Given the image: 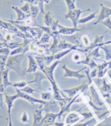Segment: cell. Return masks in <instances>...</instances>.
I'll return each instance as SVG.
<instances>
[{
    "label": "cell",
    "mask_w": 111,
    "mask_h": 126,
    "mask_svg": "<svg viewBox=\"0 0 111 126\" xmlns=\"http://www.w3.org/2000/svg\"><path fill=\"white\" fill-rule=\"evenodd\" d=\"M24 54H21L12 55L8 57L6 67L9 69H11L16 72L20 76H23L26 71L22 70L21 68V62L23 59Z\"/></svg>",
    "instance_id": "obj_1"
},
{
    "label": "cell",
    "mask_w": 111,
    "mask_h": 126,
    "mask_svg": "<svg viewBox=\"0 0 111 126\" xmlns=\"http://www.w3.org/2000/svg\"><path fill=\"white\" fill-rule=\"evenodd\" d=\"M90 11V9H87L84 11H82L80 9H75L73 10H70L68 11L67 14L65 15V19H69L71 20L73 26L75 28H77L78 21L79 20L80 16L82 13Z\"/></svg>",
    "instance_id": "obj_2"
},
{
    "label": "cell",
    "mask_w": 111,
    "mask_h": 126,
    "mask_svg": "<svg viewBox=\"0 0 111 126\" xmlns=\"http://www.w3.org/2000/svg\"><path fill=\"white\" fill-rule=\"evenodd\" d=\"M84 27L82 29H78L73 27H66L62 26L61 25L59 24L58 25V30L57 31L53 32L51 35H55V36H59V35H64V36H70L73 34L75 33L78 32H79L83 29Z\"/></svg>",
    "instance_id": "obj_3"
},
{
    "label": "cell",
    "mask_w": 111,
    "mask_h": 126,
    "mask_svg": "<svg viewBox=\"0 0 111 126\" xmlns=\"http://www.w3.org/2000/svg\"><path fill=\"white\" fill-rule=\"evenodd\" d=\"M78 32L75 33L70 36H64V35H60V38H61L64 41H67L73 45H77L79 47H82V42L81 41L82 34L78 33Z\"/></svg>",
    "instance_id": "obj_4"
},
{
    "label": "cell",
    "mask_w": 111,
    "mask_h": 126,
    "mask_svg": "<svg viewBox=\"0 0 111 126\" xmlns=\"http://www.w3.org/2000/svg\"><path fill=\"white\" fill-rule=\"evenodd\" d=\"M62 69L65 70V74L64 75V77L76 78L79 80L83 79V78H86V77L84 74H81L80 73L82 70L86 69V67H84V68L82 69H81L80 70H77V71H74V70H72L71 69L68 68L66 65H64L62 66Z\"/></svg>",
    "instance_id": "obj_5"
},
{
    "label": "cell",
    "mask_w": 111,
    "mask_h": 126,
    "mask_svg": "<svg viewBox=\"0 0 111 126\" xmlns=\"http://www.w3.org/2000/svg\"><path fill=\"white\" fill-rule=\"evenodd\" d=\"M100 7L101 10L99 14L97 16V20L94 23V25H95L99 23H101L102 21L105 20V19H106L111 16V8L105 6L102 3L100 4Z\"/></svg>",
    "instance_id": "obj_6"
},
{
    "label": "cell",
    "mask_w": 111,
    "mask_h": 126,
    "mask_svg": "<svg viewBox=\"0 0 111 126\" xmlns=\"http://www.w3.org/2000/svg\"><path fill=\"white\" fill-rule=\"evenodd\" d=\"M5 94V98H6V103L7 104V107H8V116H9V126H11V109L13 105V102L17 98H20L19 94L17 92V94L12 95H10L6 94Z\"/></svg>",
    "instance_id": "obj_7"
},
{
    "label": "cell",
    "mask_w": 111,
    "mask_h": 126,
    "mask_svg": "<svg viewBox=\"0 0 111 126\" xmlns=\"http://www.w3.org/2000/svg\"><path fill=\"white\" fill-rule=\"evenodd\" d=\"M62 63V62L60 61L59 60H57L55 61L53 64H52L50 66H45L44 68V73L46 75L49 81L50 80H52L53 81H55L53 76V72L55 68L56 67L57 65L59 63Z\"/></svg>",
    "instance_id": "obj_8"
},
{
    "label": "cell",
    "mask_w": 111,
    "mask_h": 126,
    "mask_svg": "<svg viewBox=\"0 0 111 126\" xmlns=\"http://www.w3.org/2000/svg\"><path fill=\"white\" fill-rule=\"evenodd\" d=\"M16 89L17 92L19 94L20 98H23V99L28 100V101L32 103H41V104H47V102H46V101L36 99V98H34L33 97L30 96L29 95H28L27 94H26V93L22 92V91H20V90L17 89V88H16Z\"/></svg>",
    "instance_id": "obj_9"
},
{
    "label": "cell",
    "mask_w": 111,
    "mask_h": 126,
    "mask_svg": "<svg viewBox=\"0 0 111 126\" xmlns=\"http://www.w3.org/2000/svg\"><path fill=\"white\" fill-rule=\"evenodd\" d=\"M29 59V64L28 67L26 70V73H35L36 71V69L38 68V64L35 59L34 57H33L32 55H28V56Z\"/></svg>",
    "instance_id": "obj_10"
},
{
    "label": "cell",
    "mask_w": 111,
    "mask_h": 126,
    "mask_svg": "<svg viewBox=\"0 0 111 126\" xmlns=\"http://www.w3.org/2000/svg\"><path fill=\"white\" fill-rule=\"evenodd\" d=\"M89 84V83L86 84V81H85L84 83H83L82 85H81L79 86L74 87L72 89L64 90V92L67 93V94H68L69 96L72 98L74 96V95L76 94H77V92H79L80 90H82V91L85 90L88 87V86Z\"/></svg>",
    "instance_id": "obj_11"
},
{
    "label": "cell",
    "mask_w": 111,
    "mask_h": 126,
    "mask_svg": "<svg viewBox=\"0 0 111 126\" xmlns=\"http://www.w3.org/2000/svg\"><path fill=\"white\" fill-rule=\"evenodd\" d=\"M57 116H59V114H47L43 119V126H48L53 125Z\"/></svg>",
    "instance_id": "obj_12"
},
{
    "label": "cell",
    "mask_w": 111,
    "mask_h": 126,
    "mask_svg": "<svg viewBox=\"0 0 111 126\" xmlns=\"http://www.w3.org/2000/svg\"><path fill=\"white\" fill-rule=\"evenodd\" d=\"M35 78L34 80H33L32 81H30L28 82V84H30V83H35L37 86L39 87H41V82L42 80L44 79H48V78L45 75L44 73L41 72H37L35 73Z\"/></svg>",
    "instance_id": "obj_13"
},
{
    "label": "cell",
    "mask_w": 111,
    "mask_h": 126,
    "mask_svg": "<svg viewBox=\"0 0 111 126\" xmlns=\"http://www.w3.org/2000/svg\"><path fill=\"white\" fill-rule=\"evenodd\" d=\"M53 38V43L52 45L50 46L49 49V51L50 53H51L52 55H55L58 51H60V49L58 48V44L59 43V38L60 35L59 36H55V35H52L51 36Z\"/></svg>",
    "instance_id": "obj_14"
},
{
    "label": "cell",
    "mask_w": 111,
    "mask_h": 126,
    "mask_svg": "<svg viewBox=\"0 0 111 126\" xmlns=\"http://www.w3.org/2000/svg\"><path fill=\"white\" fill-rule=\"evenodd\" d=\"M42 110H36L35 109V112H34V123L33 126H38L40 125H43V116L42 115Z\"/></svg>",
    "instance_id": "obj_15"
},
{
    "label": "cell",
    "mask_w": 111,
    "mask_h": 126,
    "mask_svg": "<svg viewBox=\"0 0 111 126\" xmlns=\"http://www.w3.org/2000/svg\"><path fill=\"white\" fill-rule=\"evenodd\" d=\"M77 64H85L89 65L90 68V69H94V68L97 67L98 64L96 63L95 61L93 60L92 58L90 56L89 54H86V56L85 60H83V61H79L77 62Z\"/></svg>",
    "instance_id": "obj_16"
},
{
    "label": "cell",
    "mask_w": 111,
    "mask_h": 126,
    "mask_svg": "<svg viewBox=\"0 0 111 126\" xmlns=\"http://www.w3.org/2000/svg\"><path fill=\"white\" fill-rule=\"evenodd\" d=\"M58 48L60 50L63 49H71L72 50H77L78 47L77 45H73L70 43L66 41L63 40L62 41H59V44H58Z\"/></svg>",
    "instance_id": "obj_17"
},
{
    "label": "cell",
    "mask_w": 111,
    "mask_h": 126,
    "mask_svg": "<svg viewBox=\"0 0 111 126\" xmlns=\"http://www.w3.org/2000/svg\"><path fill=\"white\" fill-rule=\"evenodd\" d=\"M11 8L16 13L17 18L15 20V21H23L25 19H27V17L31 16V15H27L26 14H25L19 7L12 6Z\"/></svg>",
    "instance_id": "obj_18"
},
{
    "label": "cell",
    "mask_w": 111,
    "mask_h": 126,
    "mask_svg": "<svg viewBox=\"0 0 111 126\" xmlns=\"http://www.w3.org/2000/svg\"><path fill=\"white\" fill-rule=\"evenodd\" d=\"M9 69L8 68H5L2 72V80L4 85V89H6L8 86L12 85L11 83L9 81L8 79V73Z\"/></svg>",
    "instance_id": "obj_19"
},
{
    "label": "cell",
    "mask_w": 111,
    "mask_h": 126,
    "mask_svg": "<svg viewBox=\"0 0 111 126\" xmlns=\"http://www.w3.org/2000/svg\"><path fill=\"white\" fill-rule=\"evenodd\" d=\"M108 65V62H104L102 64L98 65L97 68L98 70V76L99 78H102L105 75L108 68H106Z\"/></svg>",
    "instance_id": "obj_20"
},
{
    "label": "cell",
    "mask_w": 111,
    "mask_h": 126,
    "mask_svg": "<svg viewBox=\"0 0 111 126\" xmlns=\"http://www.w3.org/2000/svg\"><path fill=\"white\" fill-rule=\"evenodd\" d=\"M50 82L52 85L53 89L54 92V94L53 95V97L54 99L59 100V101H62V100H64L65 99H63V98L61 97V95L60 94L59 89H58L57 85H56V84H55V81H53L52 80H50Z\"/></svg>",
    "instance_id": "obj_21"
},
{
    "label": "cell",
    "mask_w": 111,
    "mask_h": 126,
    "mask_svg": "<svg viewBox=\"0 0 111 126\" xmlns=\"http://www.w3.org/2000/svg\"><path fill=\"white\" fill-rule=\"evenodd\" d=\"M98 12H95L94 13H93L89 14V16H87L86 17H83L82 19H79V21H78V24H85L87 23L88 22L91 21L92 20L94 19L97 16H96V14H97Z\"/></svg>",
    "instance_id": "obj_22"
},
{
    "label": "cell",
    "mask_w": 111,
    "mask_h": 126,
    "mask_svg": "<svg viewBox=\"0 0 111 126\" xmlns=\"http://www.w3.org/2000/svg\"><path fill=\"white\" fill-rule=\"evenodd\" d=\"M100 49L103 50L106 54V61L111 60V45L105 44L100 47Z\"/></svg>",
    "instance_id": "obj_23"
},
{
    "label": "cell",
    "mask_w": 111,
    "mask_h": 126,
    "mask_svg": "<svg viewBox=\"0 0 111 126\" xmlns=\"http://www.w3.org/2000/svg\"><path fill=\"white\" fill-rule=\"evenodd\" d=\"M53 21L54 20L51 16L50 12H47L46 13H45L44 17V21L45 25H46V26L50 27V25L53 23Z\"/></svg>",
    "instance_id": "obj_24"
},
{
    "label": "cell",
    "mask_w": 111,
    "mask_h": 126,
    "mask_svg": "<svg viewBox=\"0 0 111 126\" xmlns=\"http://www.w3.org/2000/svg\"><path fill=\"white\" fill-rule=\"evenodd\" d=\"M79 120V117L77 114L72 113L67 116L66 118V123H74Z\"/></svg>",
    "instance_id": "obj_25"
},
{
    "label": "cell",
    "mask_w": 111,
    "mask_h": 126,
    "mask_svg": "<svg viewBox=\"0 0 111 126\" xmlns=\"http://www.w3.org/2000/svg\"><path fill=\"white\" fill-rule=\"evenodd\" d=\"M31 16L33 19H36L39 12L40 11L39 7L36 5H31Z\"/></svg>",
    "instance_id": "obj_26"
},
{
    "label": "cell",
    "mask_w": 111,
    "mask_h": 126,
    "mask_svg": "<svg viewBox=\"0 0 111 126\" xmlns=\"http://www.w3.org/2000/svg\"><path fill=\"white\" fill-rule=\"evenodd\" d=\"M51 35L47 33H45L42 37L40 38V41L38 42L39 44H46L49 43V40L50 37H51Z\"/></svg>",
    "instance_id": "obj_27"
},
{
    "label": "cell",
    "mask_w": 111,
    "mask_h": 126,
    "mask_svg": "<svg viewBox=\"0 0 111 126\" xmlns=\"http://www.w3.org/2000/svg\"><path fill=\"white\" fill-rule=\"evenodd\" d=\"M34 58L36 60L40 69H41V70H42L43 73H44V68H45L44 57H40V56H35Z\"/></svg>",
    "instance_id": "obj_28"
},
{
    "label": "cell",
    "mask_w": 111,
    "mask_h": 126,
    "mask_svg": "<svg viewBox=\"0 0 111 126\" xmlns=\"http://www.w3.org/2000/svg\"><path fill=\"white\" fill-rule=\"evenodd\" d=\"M15 26L16 27L17 29L20 30V31L23 33L25 34H26L28 31H29L30 29L31 28L30 26H26V25H19V24H12Z\"/></svg>",
    "instance_id": "obj_29"
},
{
    "label": "cell",
    "mask_w": 111,
    "mask_h": 126,
    "mask_svg": "<svg viewBox=\"0 0 111 126\" xmlns=\"http://www.w3.org/2000/svg\"><path fill=\"white\" fill-rule=\"evenodd\" d=\"M91 91H92V95L93 96V100L94 101V103H95L96 104H99V105H102V102L99 100V97H98V95L97 94V93L96 92L95 90L94 89L93 86H91Z\"/></svg>",
    "instance_id": "obj_30"
},
{
    "label": "cell",
    "mask_w": 111,
    "mask_h": 126,
    "mask_svg": "<svg viewBox=\"0 0 111 126\" xmlns=\"http://www.w3.org/2000/svg\"><path fill=\"white\" fill-rule=\"evenodd\" d=\"M100 49V47H96L94 49H93L92 51H91V52L88 54L93 59H97L98 57H99L101 56V55L100 54L99 50Z\"/></svg>",
    "instance_id": "obj_31"
},
{
    "label": "cell",
    "mask_w": 111,
    "mask_h": 126,
    "mask_svg": "<svg viewBox=\"0 0 111 126\" xmlns=\"http://www.w3.org/2000/svg\"><path fill=\"white\" fill-rule=\"evenodd\" d=\"M72 50H71V49H68L64 51L59 52L56 53V54H55L54 55V60H60V59H61L62 57L65 56L66 55L68 54V53L71 51Z\"/></svg>",
    "instance_id": "obj_32"
},
{
    "label": "cell",
    "mask_w": 111,
    "mask_h": 126,
    "mask_svg": "<svg viewBox=\"0 0 111 126\" xmlns=\"http://www.w3.org/2000/svg\"><path fill=\"white\" fill-rule=\"evenodd\" d=\"M31 5L29 3H26L23 6L20 7L21 11L27 15H31Z\"/></svg>",
    "instance_id": "obj_33"
},
{
    "label": "cell",
    "mask_w": 111,
    "mask_h": 126,
    "mask_svg": "<svg viewBox=\"0 0 111 126\" xmlns=\"http://www.w3.org/2000/svg\"><path fill=\"white\" fill-rule=\"evenodd\" d=\"M24 54V49L23 47H22V45L20 46L17 48L14 49L10 53V55L11 56H12V55H18V54Z\"/></svg>",
    "instance_id": "obj_34"
},
{
    "label": "cell",
    "mask_w": 111,
    "mask_h": 126,
    "mask_svg": "<svg viewBox=\"0 0 111 126\" xmlns=\"http://www.w3.org/2000/svg\"><path fill=\"white\" fill-rule=\"evenodd\" d=\"M65 1L66 2V3L67 4L68 11L76 9L75 2L73 1V0H65Z\"/></svg>",
    "instance_id": "obj_35"
},
{
    "label": "cell",
    "mask_w": 111,
    "mask_h": 126,
    "mask_svg": "<svg viewBox=\"0 0 111 126\" xmlns=\"http://www.w3.org/2000/svg\"><path fill=\"white\" fill-rule=\"evenodd\" d=\"M44 61H45V64L46 66H48L53 60H54V55H51L50 56H47L44 57Z\"/></svg>",
    "instance_id": "obj_36"
},
{
    "label": "cell",
    "mask_w": 111,
    "mask_h": 126,
    "mask_svg": "<svg viewBox=\"0 0 111 126\" xmlns=\"http://www.w3.org/2000/svg\"><path fill=\"white\" fill-rule=\"evenodd\" d=\"M81 41L82 42V44L86 47H88V45L90 44L89 37H88L87 35H86V34L82 35Z\"/></svg>",
    "instance_id": "obj_37"
},
{
    "label": "cell",
    "mask_w": 111,
    "mask_h": 126,
    "mask_svg": "<svg viewBox=\"0 0 111 126\" xmlns=\"http://www.w3.org/2000/svg\"><path fill=\"white\" fill-rule=\"evenodd\" d=\"M27 84H28V82L24 81H22L15 82L12 84V86L15 88H24L27 85Z\"/></svg>",
    "instance_id": "obj_38"
},
{
    "label": "cell",
    "mask_w": 111,
    "mask_h": 126,
    "mask_svg": "<svg viewBox=\"0 0 111 126\" xmlns=\"http://www.w3.org/2000/svg\"><path fill=\"white\" fill-rule=\"evenodd\" d=\"M22 92H24L26 94H33L34 92H36V91L34 89H33L32 87H30L28 86L27 87H24L23 89H22L21 90H20Z\"/></svg>",
    "instance_id": "obj_39"
},
{
    "label": "cell",
    "mask_w": 111,
    "mask_h": 126,
    "mask_svg": "<svg viewBox=\"0 0 111 126\" xmlns=\"http://www.w3.org/2000/svg\"><path fill=\"white\" fill-rule=\"evenodd\" d=\"M102 24L103 25H105L106 27H107V28L110 30V31H111V20L110 17H108L106 19H105V20H103L101 22Z\"/></svg>",
    "instance_id": "obj_40"
},
{
    "label": "cell",
    "mask_w": 111,
    "mask_h": 126,
    "mask_svg": "<svg viewBox=\"0 0 111 126\" xmlns=\"http://www.w3.org/2000/svg\"><path fill=\"white\" fill-rule=\"evenodd\" d=\"M11 51L8 47H4L2 48H0V54L2 55H5V56H8L10 55Z\"/></svg>",
    "instance_id": "obj_41"
},
{
    "label": "cell",
    "mask_w": 111,
    "mask_h": 126,
    "mask_svg": "<svg viewBox=\"0 0 111 126\" xmlns=\"http://www.w3.org/2000/svg\"><path fill=\"white\" fill-rule=\"evenodd\" d=\"M37 3H38V7H39L40 11L43 14H45L44 9V0H37Z\"/></svg>",
    "instance_id": "obj_42"
},
{
    "label": "cell",
    "mask_w": 111,
    "mask_h": 126,
    "mask_svg": "<svg viewBox=\"0 0 111 126\" xmlns=\"http://www.w3.org/2000/svg\"><path fill=\"white\" fill-rule=\"evenodd\" d=\"M59 21L56 20V21H53L52 25H50V29H51L52 32H55L57 31L58 30V25H59Z\"/></svg>",
    "instance_id": "obj_43"
},
{
    "label": "cell",
    "mask_w": 111,
    "mask_h": 126,
    "mask_svg": "<svg viewBox=\"0 0 111 126\" xmlns=\"http://www.w3.org/2000/svg\"><path fill=\"white\" fill-rule=\"evenodd\" d=\"M111 89V86L108 85L106 84V82L105 79L103 80V86L102 87L100 88V90L101 91H104V92H107L108 91H109Z\"/></svg>",
    "instance_id": "obj_44"
},
{
    "label": "cell",
    "mask_w": 111,
    "mask_h": 126,
    "mask_svg": "<svg viewBox=\"0 0 111 126\" xmlns=\"http://www.w3.org/2000/svg\"><path fill=\"white\" fill-rule=\"evenodd\" d=\"M42 98L44 100H49L52 99V95L50 93L48 92H43L41 94Z\"/></svg>",
    "instance_id": "obj_45"
},
{
    "label": "cell",
    "mask_w": 111,
    "mask_h": 126,
    "mask_svg": "<svg viewBox=\"0 0 111 126\" xmlns=\"http://www.w3.org/2000/svg\"><path fill=\"white\" fill-rule=\"evenodd\" d=\"M38 27H39V28H40V29H41L43 30V31H44L46 33H48L49 34H51L53 32L50 27L38 26Z\"/></svg>",
    "instance_id": "obj_46"
},
{
    "label": "cell",
    "mask_w": 111,
    "mask_h": 126,
    "mask_svg": "<svg viewBox=\"0 0 111 126\" xmlns=\"http://www.w3.org/2000/svg\"><path fill=\"white\" fill-rule=\"evenodd\" d=\"M2 70L0 71V92L4 94V87L2 80Z\"/></svg>",
    "instance_id": "obj_47"
},
{
    "label": "cell",
    "mask_w": 111,
    "mask_h": 126,
    "mask_svg": "<svg viewBox=\"0 0 111 126\" xmlns=\"http://www.w3.org/2000/svg\"><path fill=\"white\" fill-rule=\"evenodd\" d=\"M98 70L97 68V67L94 68V69H92L91 72L90 73V75H89L90 78L91 77L92 78H93L95 77L98 74Z\"/></svg>",
    "instance_id": "obj_48"
},
{
    "label": "cell",
    "mask_w": 111,
    "mask_h": 126,
    "mask_svg": "<svg viewBox=\"0 0 111 126\" xmlns=\"http://www.w3.org/2000/svg\"><path fill=\"white\" fill-rule=\"evenodd\" d=\"M23 1L29 3L30 5H36H36L38 4L37 0H21V2Z\"/></svg>",
    "instance_id": "obj_49"
},
{
    "label": "cell",
    "mask_w": 111,
    "mask_h": 126,
    "mask_svg": "<svg viewBox=\"0 0 111 126\" xmlns=\"http://www.w3.org/2000/svg\"><path fill=\"white\" fill-rule=\"evenodd\" d=\"M21 118L22 122H27L28 121V115L26 112H23Z\"/></svg>",
    "instance_id": "obj_50"
},
{
    "label": "cell",
    "mask_w": 111,
    "mask_h": 126,
    "mask_svg": "<svg viewBox=\"0 0 111 126\" xmlns=\"http://www.w3.org/2000/svg\"><path fill=\"white\" fill-rule=\"evenodd\" d=\"M0 107L3 109V93L0 92Z\"/></svg>",
    "instance_id": "obj_51"
},
{
    "label": "cell",
    "mask_w": 111,
    "mask_h": 126,
    "mask_svg": "<svg viewBox=\"0 0 111 126\" xmlns=\"http://www.w3.org/2000/svg\"><path fill=\"white\" fill-rule=\"evenodd\" d=\"M72 57H73V60H74V61H78H78H79V59H80V55L78 54H75L74 55H73Z\"/></svg>",
    "instance_id": "obj_52"
},
{
    "label": "cell",
    "mask_w": 111,
    "mask_h": 126,
    "mask_svg": "<svg viewBox=\"0 0 111 126\" xmlns=\"http://www.w3.org/2000/svg\"><path fill=\"white\" fill-rule=\"evenodd\" d=\"M82 115L84 116V120H85L86 119H88V118L93 116L91 113H90V112H89V113H84V114H82Z\"/></svg>",
    "instance_id": "obj_53"
},
{
    "label": "cell",
    "mask_w": 111,
    "mask_h": 126,
    "mask_svg": "<svg viewBox=\"0 0 111 126\" xmlns=\"http://www.w3.org/2000/svg\"><path fill=\"white\" fill-rule=\"evenodd\" d=\"M90 121H91V120L89 121V122H87V123H83V124H78V125H75L74 126H86L88 124V123L90 122Z\"/></svg>",
    "instance_id": "obj_54"
},
{
    "label": "cell",
    "mask_w": 111,
    "mask_h": 126,
    "mask_svg": "<svg viewBox=\"0 0 111 126\" xmlns=\"http://www.w3.org/2000/svg\"><path fill=\"white\" fill-rule=\"evenodd\" d=\"M108 69H111V60L110 61L108 62Z\"/></svg>",
    "instance_id": "obj_55"
},
{
    "label": "cell",
    "mask_w": 111,
    "mask_h": 126,
    "mask_svg": "<svg viewBox=\"0 0 111 126\" xmlns=\"http://www.w3.org/2000/svg\"><path fill=\"white\" fill-rule=\"evenodd\" d=\"M108 74L109 75V77L111 78V70H110L108 71Z\"/></svg>",
    "instance_id": "obj_56"
},
{
    "label": "cell",
    "mask_w": 111,
    "mask_h": 126,
    "mask_svg": "<svg viewBox=\"0 0 111 126\" xmlns=\"http://www.w3.org/2000/svg\"><path fill=\"white\" fill-rule=\"evenodd\" d=\"M50 0H44V2H45V3H48L49 2H50Z\"/></svg>",
    "instance_id": "obj_57"
},
{
    "label": "cell",
    "mask_w": 111,
    "mask_h": 126,
    "mask_svg": "<svg viewBox=\"0 0 111 126\" xmlns=\"http://www.w3.org/2000/svg\"><path fill=\"white\" fill-rule=\"evenodd\" d=\"M2 56H3V55H1V54H0V59H1V57H2Z\"/></svg>",
    "instance_id": "obj_58"
},
{
    "label": "cell",
    "mask_w": 111,
    "mask_h": 126,
    "mask_svg": "<svg viewBox=\"0 0 111 126\" xmlns=\"http://www.w3.org/2000/svg\"><path fill=\"white\" fill-rule=\"evenodd\" d=\"M73 1H74V2H75V0H73Z\"/></svg>",
    "instance_id": "obj_59"
},
{
    "label": "cell",
    "mask_w": 111,
    "mask_h": 126,
    "mask_svg": "<svg viewBox=\"0 0 111 126\" xmlns=\"http://www.w3.org/2000/svg\"></svg>",
    "instance_id": "obj_60"
},
{
    "label": "cell",
    "mask_w": 111,
    "mask_h": 126,
    "mask_svg": "<svg viewBox=\"0 0 111 126\" xmlns=\"http://www.w3.org/2000/svg\"><path fill=\"white\" fill-rule=\"evenodd\" d=\"M110 1H111V0H110Z\"/></svg>",
    "instance_id": "obj_61"
}]
</instances>
